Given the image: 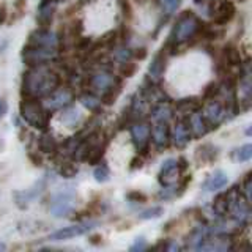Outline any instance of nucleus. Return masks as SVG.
Segmentation results:
<instances>
[{"label":"nucleus","mask_w":252,"mask_h":252,"mask_svg":"<svg viewBox=\"0 0 252 252\" xmlns=\"http://www.w3.org/2000/svg\"><path fill=\"white\" fill-rule=\"evenodd\" d=\"M38 147L46 155H54V153H57V150H59L57 140H55L51 134H43V136L38 139Z\"/></svg>","instance_id":"nucleus-22"},{"label":"nucleus","mask_w":252,"mask_h":252,"mask_svg":"<svg viewBox=\"0 0 252 252\" xmlns=\"http://www.w3.org/2000/svg\"><path fill=\"white\" fill-rule=\"evenodd\" d=\"M90 85H92L93 90H96L102 94V93H106L107 90L114 89V87L120 85V84H118V79L112 73H109V71H99V73L92 76Z\"/></svg>","instance_id":"nucleus-9"},{"label":"nucleus","mask_w":252,"mask_h":252,"mask_svg":"<svg viewBox=\"0 0 252 252\" xmlns=\"http://www.w3.org/2000/svg\"><path fill=\"white\" fill-rule=\"evenodd\" d=\"M197 158L202 161H211L216 158V148L213 145H203L197 150Z\"/></svg>","instance_id":"nucleus-27"},{"label":"nucleus","mask_w":252,"mask_h":252,"mask_svg":"<svg viewBox=\"0 0 252 252\" xmlns=\"http://www.w3.org/2000/svg\"><path fill=\"white\" fill-rule=\"evenodd\" d=\"M134 71H136V63H131V60L122 63V74L125 77H131L134 74Z\"/></svg>","instance_id":"nucleus-35"},{"label":"nucleus","mask_w":252,"mask_h":252,"mask_svg":"<svg viewBox=\"0 0 252 252\" xmlns=\"http://www.w3.org/2000/svg\"><path fill=\"white\" fill-rule=\"evenodd\" d=\"M79 118H81V114H79V110L77 109H69V110H66L65 114H63L62 120L65 122V125H68V126H74L77 123Z\"/></svg>","instance_id":"nucleus-30"},{"label":"nucleus","mask_w":252,"mask_h":252,"mask_svg":"<svg viewBox=\"0 0 252 252\" xmlns=\"http://www.w3.org/2000/svg\"><path fill=\"white\" fill-rule=\"evenodd\" d=\"M164 68H165V59H164V54L161 52L156 55L152 62V65L148 66V81H152V84L159 82L164 74Z\"/></svg>","instance_id":"nucleus-19"},{"label":"nucleus","mask_w":252,"mask_h":252,"mask_svg":"<svg viewBox=\"0 0 252 252\" xmlns=\"http://www.w3.org/2000/svg\"><path fill=\"white\" fill-rule=\"evenodd\" d=\"M55 8H57V0H43L38 8V24L39 29H49Z\"/></svg>","instance_id":"nucleus-15"},{"label":"nucleus","mask_w":252,"mask_h":252,"mask_svg":"<svg viewBox=\"0 0 252 252\" xmlns=\"http://www.w3.org/2000/svg\"><path fill=\"white\" fill-rule=\"evenodd\" d=\"M0 249H5V244H2V243H0Z\"/></svg>","instance_id":"nucleus-41"},{"label":"nucleus","mask_w":252,"mask_h":252,"mask_svg":"<svg viewBox=\"0 0 252 252\" xmlns=\"http://www.w3.org/2000/svg\"><path fill=\"white\" fill-rule=\"evenodd\" d=\"M21 115L30 126H33L36 129H46L47 125H49V114L39 104L38 99L24 98V101L21 102Z\"/></svg>","instance_id":"nucleus-2"},{"label":"nucleus","mask_w":252,"mask_h":252,"mask_svg":"<svg viewBox=\"0 0 252 252\" xmlns=\"http://www.w3.org/2000/svg\"><path fill=\"white\" fill-rule=\"evenodd\" d=\"M200 29V22L195 18L192 13H185L181 18L178 19L177 26L173 27L172 36H170V43L172 44H180L188 41L189 38L195 36V33Z\"/></svg>","instance_id":"nucleus-3"},{"label":"nucleus","mask_w":252,"mask_h":252,"mask_svg":"<svg viewBox=\"0 0 252 252\" xmlns=\"http://www.w3.org/2000/svg\"><path fill=\"white\" fill-rule=\"evenodd\" d=\"M227 183H228L227 173L222 172V170H215L207 180H205L203 191L205 192H216V191H219V189L225 188Z\"/></svg>","instance_id":"nucleus-16"},{"label":"nucleus","mask_w":252,"mask_h":252,"mask_svg":"<svg viewBox=\"0 0 252 252\" xmlns=\"http://www.w3.org/2000/svg\"><path fill=\"white\" fill-rule=\"evenodd\" d=\"M172 142L175 147H185L188 145V142L191 140V131H189L188 126L183 122H178L175 125V128L172 129Z\"/></svg>","instance_id":"nucleus-20"},{"label":"nucleus","mask_w":252,"mask_h":252,"mask_svg":"<svg viewBox=\"0 0 252 252\" xmlns=\"http://www.w3.org/2000/svg\"><path fill=\"white\" fill-rule=\"evenodd\" d=\"M222 59H224V65H228V66L241 65V54L235 46L225 47V49L222 51Z\"/></svg>","instance_id":"nucleus-23"},{"label":"nucleus","mask_w":252,"mask_h":252,"mask_svg":"<svg viewBox=\"0 0 252 252\" xmlns=\"http://www.w3.org/2000/svg\"><path fill=\"white\" fill-rule=\"evenodd\" d=\"M189 131L194 132V136L197 137H202L205 136L208 131H210V126H208V122L205 120V117L202 115V112H192L189 115Z\"/></svg>","instance_id":"nucleus-17"},{"label":"nucleus","mask_w":252,"mask_h":252,"mask_svg":"<svg viewBox=\"0 0 252 252\" xmlns=\"http://www.w3.org/2000/svg\"><path fill=\"white\" fill-rule=\"evenodd\" d=\"M131 137L137 152L145 155L150 142V126L147 123H134L131 128Z\"/></svg>","instance_id":"nucleus-8"},{"label":"nucleus","mask_w":252,"mask_h":252,"mask_svg":"<svg viewBox=\"0 0 252 252\" xmlns=\"http://www.w3.org/2000/svg\"><path fill=\"white\" fill-rule=\"evenodd\" d=\"M57 54H59L57 47H41V46L27 44L24 46L22 59L27 65L35 66V65H44L46 62L57 59Z\"/></svg>","instance_id":"nucleus-4"},{"label":"nucleus","mask_w":252,"mask_h":252,"mask_svg":"<svg viewBox=\"0 0 252 252\" xmlns=\"http://www.w3.org/2000/svg\"><path fill=\"white\" fill-rule=\"evenodd\" d=\"M131 57H132V52L128 49V47H118V49L115 51V59L120 63L131 60Z\"/></svg>","instance_id":"nucleus-32"},{"label":"nucleus","mask_w":252,"mask_h":252,"mask_svg":"<svg viewBox=\"0 0 252 252\" xmlns=\"http://www.w3.org/2000/svg\"><path fill=\"white\" fill-rule=\"evenodd\" d=\"M203 117H205V120L208 122V125L218 128V125L227 117V110L222 104H220V102L211 99V102H208L207 107H205Z\"/></svg>","instance_id":"nucleus-12"},{"label":"nucleus","mask_w":252,"mask_h":252,"mask_svg":"<svg viewBox=\"0 0 252 252\" xmlns=\"http://www.w3.org/2000/svg\"><path fill=\"white\" fill-rule=\"evenodd\" d=\"M76 207V195L73 191H62L54 195L51 203V215L54 218H65L73 213Z\"/></svg>","instance_id":"nucleus-5"},{"label":"nucleus","mask_w":252,"mask_h":252,"mask_svg":"<svg viewBox=\"0 0 252 252\" xmlns=\"http://www.w3.org/2000/svg\"><path fill=\"white\" fill-rule=\"evenodd\" d=\"M235 159L236 161H241V162H246L252 158V145L251 144H246L240 147L238 150H235Z\"/></svg>","instance_id":"nucleus-28"},{"label":"nucleus","mask_w":252,"mask_h":252,"mask_svg":"<svg viewBox=\"0 0 252 252\" xmlns=\"http://www.w3.org/2000/svg\"><path fill=\"white\" fill-rule=\"evenodd\" d=\"M172 117V109L167 102H159L152 109V118L155 123H167Z\"/></svg>","instance_id":"nucleus-21"},{"label":"nucleus","mask_w":252,"mask_h":252,"mask_svg":"<svg viewBox=\"0 0 252 252\" xmlns=\"http://www.w3.org/2000/svg\"><path fill=\"white\" fill-rule=\"evenodd\" d=\"M213 13H215L213 14L215 24H218V26H224V24H227L228 21H232L236 10H235L233 2H230V0H224V2H219L216 5Z\"/></svg>","instance_id":"nucleus-14"},{"label":"nucleus","mask_w":252,"mask_h":252,"mask_svg":"<svg viewBox=\"0 0 252 252\" xmlns=\"http://www.w3.org/2000/svg\"><path fill=\"white\" fill-rule=\"evenodd\" d=\"M197 107H199V102L194 101V99H181L177 106V109L180 110V112L186 114V115H191L192 112H195Z\"/></svg>","instance_id":"nucleus-26"},{"label":"nucleus","mask_w":252,"mask_h":252,"mask_svg":"<svg viewBox=\"0 0 252 252\" xmlns=\"http://www.w3.org/2000/svg\"><path fill=\"white\" fill-rule=\"evenodd\" d=\"M150 134H152V139H153L155 145L158 148H164L165 145L169 144L170 134H169L167 123H155L153 129L150 131Z\"/></svg>","instance_id":"nucleus-18"},{"label":"nucleus","mask_w":252,"mask_h":252,"mask_svg":"<svg viewBox=\"0 0 252 252\" xmlns=\"http://www.w3.org/2000/svg\"><path fill=\"white\" fill-rule=\"evenodd\" d=\"M180 2L181 0H159V3H161V6H162V10L165 11V13H173L178 8V5H180Z\"/></svg>","instance_id":"nucleus-33"},{"label":"nucleus","mask_w":252,"mask_h":252,"mask_svg":"<svg viewBox=\"0 0 252 252\" xmlns=\"http://www.w3.org/2000/svg\"><path fill=\"white\" fill-rule=\"evenodd\" d=\"M147 248V243L144 238H136V241H134V244L129 248V251H144Z\"/></svg>","instance_id":"nucleus-37"},{"label":"nucleus","mask_w":252,"mask_h":252,"mask_svg":"<svg viewBox=\"0 0 252 252\" xmlns=\"http://www.w3.org/2000/svg\"><path fill=\"white\" fill-rule=\"evenodd\" d=\"M6 110H8V104H6V101L3 98H0V120L5 117L6 114Z\"/></svg>","instance_id":"nucleus-39"},{"label":"nucleus","mask_w":252,"mask_h":252,"mask_svg":"<svg viewBox=\"0 0 252 252\" xmlns=\"http://www.w3.org/2000/svg\"><path fill=\"white\" fill-rule=\"evenodd\" d=\"M228 211L233 218V220L238 225H243L248 222L249 219V203L246 202V199H241V195H235V192H230V203H228Z\"/></svg>","instance_id":"nucleus-7"},{"label":"nucleus","mask_w":252,"mask_h":252,"mask_svg":"<svg viewBox=\"0 0 252 252\" xmlns=\"http://www.w3.org/2000/svg\"><path fill=\"white\" fill-rule=\"evenodd\" d=\"M76 173H77V169L76 167H71L69 169L68 165H66L65 169H62V175H65V177H74Z\"/></svg>","instance_id":"nucleus-38"},{"label":"nucleus","mask_w":252,"mask_h":252,"mask_svg":"<svg viewBox=\"0 0 252 252\" xmlns=\"http://www.w3.org/2000/svg\"><path fill=\"white\" fill-rule=\"evenodd\" d=\"M244 195H246V202L251 203V200H252V180H251V175H248L246 180H244Z\"/></svg>","instance_id":"nucleus-36"},{"label":"nucleus","mask_w":252,"mask_h":252,"mask_svg":"<svg viewBox=\"0 0 252 252\" xmlns=\"http://www.w3.org/2000/svg\"><path fill=\"white\" fill-rule=\"evenodd\" d=\"M94 225H96V222H93V220H85V222H79L74 225L63 227V228H59V230L52 232L49 236H47V240L49 241H63V240L76 238V236H82L85 233H89Z\"/></svg>","instance_id":"nucleus-6"},{"label":"nucleus","mask_w":252,"mask_h":252,"mask_svg":"<svg viewBox=\"0 0 252 252\" xmlns=\"http://www.w3.org/2000/svg\"><path fill=\"white\" fill-rule=\"evenodd\" d=\"M27 44L32 46H41V47H57L59 38L57 35L51 32L49 29H39L30 35V39Z\"/></svg>","instance_id":"nucleus-10"},{"label":"nucleus","mask_w":252,"mask_h":252,"mask_svg":"<svg viewBox=\"0 0 252 252\" xmlns=\"http://www.w3.org/2000/svg\"><path fill=\"white\" fill-rule=\"evenodd\" d=\"M162 213H164V210L161 207H153L150 210H145L144 213H140L139 218L140 219H156V218H159Z\"/></svg>","instance_id":"nucleus-31"},{"label":"nucleus","mask_w":252,"mask_h":252,"mask_svg":"<svg viewBox=\"0 0 252 252\" xmlns=\"http://www.w3.org/2000/svg\"><path fill=\"white\" fill-rule=\"evenodd\" d=\"M81 102L89 110H96L101 106V99L94 96V94H84L81 98Z\"/></svg>","instance_id":"nucleus-29"},{"label":"nucleus","mask_w":252,"mask_h":252,"mask_svg":"<svg viewBox=\"0 0 252 252\" xmlns=\"http://www.w3.org/2000/svg\"><path fill=\"white\" fill-rule=\"evenodd\" d=\"M178 173H180V167L177 159H167L161 167L159 172V181L162 186H173L177 185L178 181Z\"/></svg>","instance_id":"nucleus-13"},{"label":"nucleus","mask_w":252,"mask_h":252,"mask_svg":"<svg viewBox=\"0 0 252 252\" xmlns=\"http://www.w3.org/2000/svg\"><path fill=\"white\" fill-rule=\"evenodd\" d=\"M93 177H94V180L98 181V183H106V181H109V178H110V170H109V167L106 164H99V165L94 167Z\"/></svg>","instance_id":"nucleus-25"},{"label":"nucleus","mask_w":252,"mask_h":252,"mask_svg":"<svg viewBox=\"0 0 252 252\" xmlns=\"http://www.w3.org/2000/svg\"><path fill=\"white\" fill-rule=\"evenodd\" d=\"M219 94V84H210L203 92V98L207 99H215V96Z\"/></svg>","instance_id":"nucleus-34"},{"label":"nucleus","mask_w":252,"mask_h":252,"mask_svg":"<svg viewBox=\"0 0 252 252\" xmlns=\"http://www.w3.org/2000/svg\"><path fill=\"white\" fill-rule=\"evenodd\" d=\"M47 101H46V107L49 110H57V109H63L71 104L73 101V94H71L69 90H63V89H55L51 94H47Z\"/></svg>","instance_id":"nucleus-11"},{"label":"nucleus","mask_w":252,"mask_h":252,"mask_svg":"<svg viewBox=\"0 0 252 252\" xmlns=\"http://www.w3.org/2000/svg\"><path fill=\"white\" fill-rule=\"evenodd\" d=\"M60 77L51 68L44 65L30 66L22 79V94L24 98L41 99L51 94L55 89H59Z\"/></svg>","instance_id":"nucleus-1"},{"label":"nucleus","mask_w":252,"mask_h":252,"mask_svg":"<svg viewBox=\"0 0 252 252\" xmlns=\"http://www.w3.org/2000/svg\"><path fill=\"white\" fill-rule=\"evenodd\" d=\"M228 203H230V194H219L216 197L215 203H213V208H215L216 215L222 216L228 211Z\"/></svg>","instance_id":"nucleus-24"},{"label":"nucleus","mask_w":252,"mask_h":252,"mask_svg":"<svg viewBox=\"0 0 252 252\" xmlns=\"http://www.w3.org/2000/svg\"><path fill=\"white\" fill-rule=\"evenodd\" d=\"M5 16H6V10H5V6H2L0 8V24H3Z\"/></svg>","instance_id":"nucleus-40"}]
</instances>
